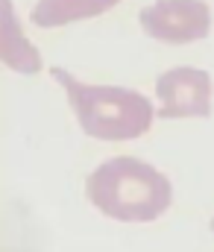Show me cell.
<instances>
[{"mask_svg":"<svg viewBox=\"0 0 214 252\" xmlns=\"http://www.w3.org/2000/svg\"><path fill=\"white\" fill-rule=\"evenodd\" d=\"M85 196L100 214L118 223H153L170 208L173 185L158 167L141 158L115 156L88 173Z\"/></svg>","mask_w":214,"mask_h":252,"instance_id":"cell-1","label":"cell"},{"mask_svg":"<svg viewBox=\"0 0 214 252\" xmlns=\"http://www.w3.org/2000/svg\"><path fill=\"white\" fill-rule=\"evenodd\" d=\"M50 76L65 88L79 129L97 141H132L150 132L155 121L153 103L135 88L91 85L76 79L65 67H50Z\"/></svg>","mask_w":214,"mask_h":252,"instance_id":"cell-2","label":"cell"},{"mask_svg":"<svg viewBox=\"0 0 214 252\" xmlns=\"http://www.w3.org/2000/svg\"><path fill=\"white\" fill-rule=\"evenodd\" d=\"M141 30L164 44H194L212 32V6L206 0H155L138 15Z\"/></svg>","mask_w":214,"mask_h":252,"instance_id":"cell-3","label":"cell"},{"mask_svg":"<svg viewBox=\"0 0 214 252\" xmlns=\"http://www.w3.org/2000/svg\"><path fill=\"white\" fill-rule=\"evenodd\" d=\"M158 121L209 118L212 115V76L200 67H170L155 79Z\"/></svg>","mask_w":214,"mask_h":252,"instance_id":"cell-4","label":"cell"},{"mask_svg":"<svg viewBox=\"0 0 214 252\" xmlns=\"http://www.w3.org/2000/svg\"><path fill=\"white\" fill-rule=\"evenodd\" d=\"M3 24H0V56L3 64L18 70V73H38L41 70V53L24 38V30L15 18L12 0H0Z\"/></svg>","mask_w":214,"mask_h":252,"instance_id":"cell-5","label":"cell"},{"mask_svg":"<svg viewBox=\"0 0 214 252\" xmlns=\"http://www.w3.org/2000/svg\"><path fill=\"white\" fill-rule=\"evenodd\" d=\"M121 0H35L30 18H32L35 27L53 30V27H65V24H73V21L97 18V15L109 12Z\"/></svg>","mask_w":214,"mask_h":252,"instance_id":"cell-6","label":"cell"},{"mask_svg":"<svg viewBox=\"0 0 214 252\" xmlns=\"http://www.w3.org/2000/svg\"><path fill=\"white\" fill-rule=\"evenodd\" d=\"M212 232H214V220H212Z\"/></svg>","mask_w":214,"mask_h":252,"instance_id":"cell-7","label":"cell"}]
</instances>
